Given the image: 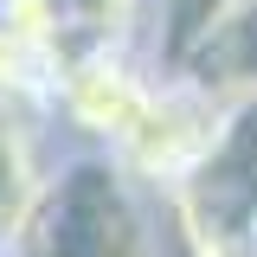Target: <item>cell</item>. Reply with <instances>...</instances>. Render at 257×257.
Here are the masks:
<instances>
[{"instance_id":"6da1fadb","label":"cell","mask_w":257,"mask_h":257,"mask_svg":"<svg viewBox=\"0 0 257 257\" xmlns=\"http://www.w3.org/2000/svg\"><path fill=\"white\" fill-rule=\"evenodd\" d=\"M161 199L109 148L64 142L52 180L32 206L26 231L7 257H167L161 251Z\"/></svg>"},{"instance_id":"7a4b0ae2","label":"cell","mask_w":257,"mask_h":257,"mask_svg":"<svg viewBox=\"0 0 257 257\" xmlns=\"http://www.w3.org/2000/svg\"><path fill=\"white\" fill-rule=\"evenodd\" d=\"M187 257H257V90H225V116L187 180L161 199Z\"/></svg>"},{"instance_id":"3957f363","label":"cell","mask_w":257,"mask_h":257,"mask_svg":"<svg viewBox=\"0 0 257 257\" xmlns=\"http://www.w3.org/2000/svg\"><path fill=\"white\" fill-rule=\"evenodd\" d=\"M142 20L148 0H0V26L45 64V77L109 45H142Z\"/></svg>"},{"instance_id":"277c9868","label":"cell","mask_w":257,"mask_h":257,"mask_svg":"<svg viewBox=\"0 0 257 257\" xmlns=\"http://www.w3.org/2000/svg\"><path fill=\"white\" fill-rule=\"evenodd\" d=\"M58 155L64 128L52 116V96H7L0 103V251L26 231Z\"/></svg>"},{"instance_id":"5b68a950","label":"cell","mask_w":257,"mask_h":257,"mask_svg":"<svg viewBox=\"0 0 257 257\" xmlns=\"http://www.w3.org/2000/svg\"><path fill=\"white\" fill-rule=\"evenodd\" d=\"M238 13H257V0H148V20H142V52L161 71H187L206 39L219 26H231Z\"/></svg>"},{"instance_id":"8992f818","label":"cell","mask_w":257,"mask_h":257,"mask_svg":"<svg viewBox=\"0 0 257 257\" xmlns=\"http://www.w3.org/2000/svg\"><path fill=\"white\" fill-rule=\"evenodd\" d=\"M0 257H7V251H0Z\"/></svg>"}]
</instances>
